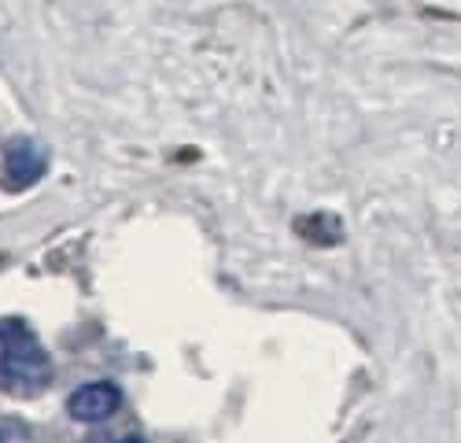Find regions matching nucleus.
I'll return each instance as SVG.
<instances>
[{"instance_id": "1", "label": "nucleus", "mask_w": 461, "mask_h": 443, "mask_svg": "<svg viewBox=\"0 0 461 443\" xmlns=\"http://www.w3.org/2000/svg\"><path fill=\"white\" fill-rule=\"evenodd\" d=\"M52 381V355L23 318H0V388L33 395Z\"/></svg>"}, {"instance_id": "2", "label": "nucleus", "mask_w": 461, "mask_h": 443, "mask_svg": "<svg viewBox=\"0 0 461 443\" xmlns=\"http://www.w3.org/2000/svg\"><path fill=\"white\" fill-rule=\"evenodd\" d=\"M122 388L114 381H86L67 395V418L78 425H104L119 414Z\"/></svg>"}, {"instance_id": "3", "label": "nucleus", "mask_w": 461, "mask_h": 443, "mask_svg": "<svg viewBox=\"0 0 461 443\" xmlns=\"http://www.w3.org/2000/svg\"><path fill=\"white\" fill-rule=\"evenodd\" d=\"M49 163H52L49 148L33 137H15L5 148V177L12 189H30V185H37L49 174Z\"/></svg>"}, {"instance_id": "4", "label": "nucleus", "mask_w": 461, "mask_h": 443, "mask_svg": "<svg viewBox=\"0 0 461 443\" xmlns=\"http://www.w3.org/2000/svg\"><path fill=\"white\" fill-rule=\"evenodd\" d=\"M295 230L306 237V240H314V244H336L343 226L332 218V214H311V218H299L295 222Z\"/></svg>"}, {"instance_id": "5", "label": "nucleus", "mask_w": 461, "mask_h": 443, "mask_svg": "<svg viewBox=\"0 0 461 443\" xmlns=\"http://www.w3.org/2000/svg\"><path fill=\"white\" fill-rule=\"evenodd\" d=\"M30 429L19 425V421H0V439H26Z\"/></svg>"}]
</instances>
